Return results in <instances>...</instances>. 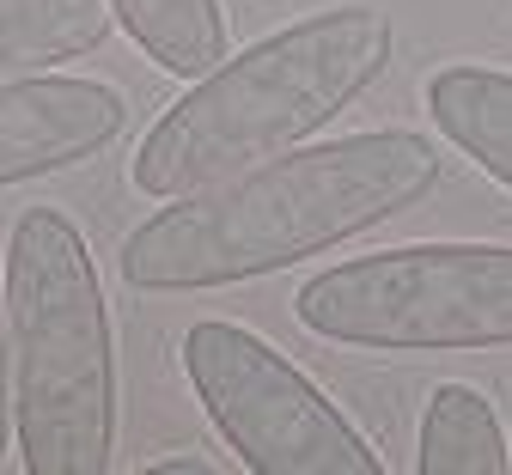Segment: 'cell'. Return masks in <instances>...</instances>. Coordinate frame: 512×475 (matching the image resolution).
<instances>
[{
    "label": "cell",
    "instance_id": "cell-1",
    "mask_svg": "<svg viewBox=\"0 0 512 475\" xmlns=\"http://www.w3.org/2000/svg\"><path fill=\"white\" fill-rule=\"evenodd\" d=\"M433 183L439 147L415 128L287 147L141 220L122 238L116 268L135 293H214L263 281L409 214Z\"/></svg>",
    "mask_w": 512,
    "mask_h": 475
},
{
    "label": "cell",
    "instance_id": "cell-2",
    "mask_svg": "<svg viewBox=\"0 0 512 475\" xmlns=\"http://www.w3.org/2000/svg\"><path fill=\"white\" fill-rule=\"evenodd\" d=\"M391 43L397 31L378 7H324L269 31L244 55L208 67L141 134L128 177L153 201H177L256 159L305 147L391 67Z\"/></svg>",
    "mask_w": 512,
    "mask_h": 475
},
{
    "label": "cell",
    "instance_id": "cell-3",
    "mask_svg": "<svg viewBox=\"0 0 512 475\" xmlns=\"http://www.w3.org/2000/svg\"><path fill=\"white\" fill-rule=\"evenodd\" d=\"M13 433L31 475H104L116 451V342L86 232L31 208L7 244Z\"/></svg>",
    "mask_w": 512,
    "mask_h": 475
},
{
    "label": "cell",
    "instance_id": "cell-4",
    "mask_svg": "<svg viewBox=\"0 0 512 475\" xmlns=\"http://www.w3.org/2000/svg\"><path fill=\"white\" fill-rule=\"evenodd\" d=\"M317 342L372 354L512 348V244H391L330 262L299 287Z\"/></svg>",
    "mask_w": 512,
    "mask_h": 475
},
{
    "label": "cell",
    "instance_id": "cell-5",
    "mask_svg": "<svg viewBox=\"0 0 512 475\" xmlns=\"http://www.w3.org/2000/svg\"><path fill=\"white\" fill-rule=\"evenodd\" d=\"M183 378L214 433L256 475H384L366 433L287 354L244 323L202 317L183 329Z\"/></svg>",
    "mask_w": 512,
    "mask_h": 475
},
{
    "label": "cell",
    "instance_id": "cell-6",
    "mask_svg": "<svg viewBox=\"0 0 512 475\" xmlns=\"http://www.w3.org/2000/svg\"><path fill=\"white\" fill-rule=\"evenodd\" d=\"M128 122V104L104 80L25 74L0 80V189L74 171L98 159Z\"/></svg>",
    "mask_w": 512,
    "mask_h": 475
},
{
    "label": "cell",
    "instance_id": "cell-7",
    "mask_svg": "<svg viewBox=\"0 0 512 475\" xmlns=\"http://www.w3.org/2000/svg\"><path fill=\"white\" fill-rule=\"evenodd\" d=\"M427 116L464 159L512 189V74L482 61H452L427 74Z\"/></svg>",
    "mask_w": 512,
    "mask_h": 475
},
{
    "label": "cell",
    "instance_id": "cell-8",
    "mask_svg": "<svg viewBox=\"0 0 512 475\" xmlns=\"http://www.w3.org/2000/svg\"><path fill=\"white\" fill-rule=\"evenodd\" d=\"M110 37L104 0H0V80L49 74Z\"/></svg>",
    "mask_w": 512,
    "mask_h": 475
},
{
    "label": "cell",
    "instance_id": "cell-9",
    "mask_svg": "<svg viewBox=\"0 0 512 475\" xmlns=\"http://www.w3.org/2000/svg\"><path fill=\"white\" fill-rule=\"evenodd\" d=\"M104 7L128 31V43L177 80H202L208 67L226 61L220 0H104Z\"/></svg>",
    "mask_w": 512,
    "mask_h": 475
},
{
    "label": "cell",
    "instance_id": "cell-10",
    "mask_svg": "<svg viewBox=\"0 0 512 475\" xmlns=\"http://www.w3.org/2000/svg\"><path fill=\"white\" fill-rule=\"evenodd\" d=\"M512 469V445L494 421V402L476 384H439L421 415L415 475H500Z\"/></svg>",
    "mask_w": 512,
    "mask_h": 475
},
{
    "label": "cell",
    "instance_id": "cell-11",
    "mask_svg": "<svg viewBox=\"0 0 512 475\" xmlns=\"http://www.w3.org/2000/svg\"><path fill=\"white\" fill-rule=\"evenodd\" d=\"M13 445V329H7V287H0V457Z\"/></svg>",
    "mask_w": 512,
    "mask_h": 475
},
{
    "label": "cell",
    "instance_id": "cell-12",
    "mask_svg": "<svg viewBox=\"0 0 512 475\" xmlns=\"http://www.w3.org/2000/svg\"><path fill=\"white\" fill-rule=\"evenodd\" d=\"M220 463L208 457H165V463H147V475H214Z\"/></svg>",
    "mask_w": 512,
    "mask_h": 475
}]
</instances>
